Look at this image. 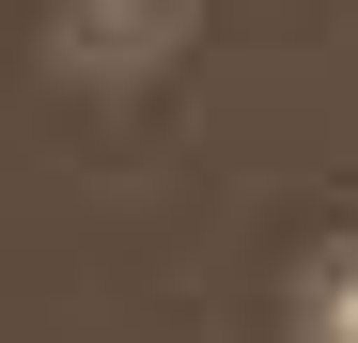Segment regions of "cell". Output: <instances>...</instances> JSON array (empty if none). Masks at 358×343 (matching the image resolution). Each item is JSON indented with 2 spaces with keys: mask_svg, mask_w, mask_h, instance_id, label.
I'll return each instance as SVG.
<instances>
[{
  "mask_svg": "<svg viewBox=\"0 0 358 343\" xmlns=\"http://www.w3.org/2000/svg\"><path fill=\"white\" fill-rule=\"evenodd\" d=\"M203 0H31V47H47V78L63 94H156L171 78V47H187Z\"/></svg>",
  "mask_w": 358,
  "mask_h": 343,
  "instance_id": "6da1fadb",
  "label": "cell"
},
{
  "mask_svg": "<svg viewBox=\"0 0 358 343\" xmlns=\"http://www.w3.org/2000/svg\"><path fill=\"white\" fill-rule=\"evenodd\" d=\"M296 343H358V234L296 265Z\"/></svg>",
  "mask_w": 358,
  "mask_h": 343,
  "instance_id": "7a4b0ae2",
  "label": "cell"
}]
</instances>
